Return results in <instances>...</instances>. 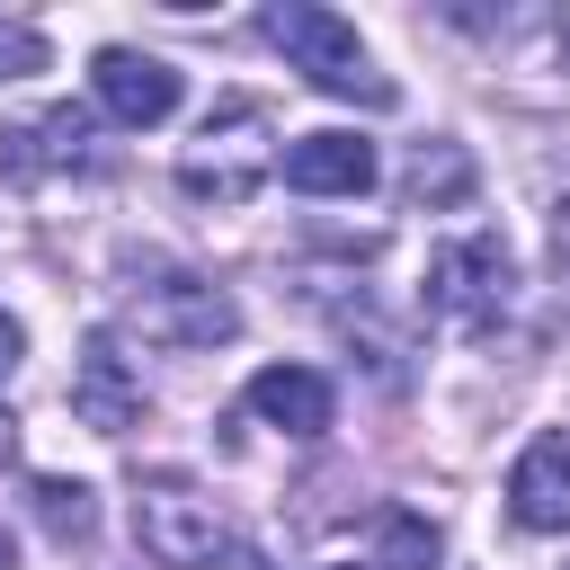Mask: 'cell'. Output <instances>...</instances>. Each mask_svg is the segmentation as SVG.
<instances>
[{"label":"cell","mask_w":570,"mask_h":570,"mask_svg":"<svg viewBox=\"0 0 570 570\" xmlns=\"http://www.w3.org/2000/svg\"><path fill=\"white\" fill-rule=\"evenodd\" d=\"M267 45L312 80V89H330V98H356V107H401V89L365 62V36L338 18V9H312V0H276L267 18Z\"/></svg>","instance_id":"obj_1"},{"label":"cell","mask_w":570,"mask_h":570,"mask_svg":"<svg viewBox=\"0 0 570 570\" xmlns=\"http://www.w3.org/2000/svg\"><path fill=\"white\" fill-rule=\"evenodd\" d=\"M267 169H276V142H267V107L258 98H223L196 125V142L178 151V187L196 205H249Z\"/></svg>","instance_id":"obj_2"},{"label":"cell","mask_w":570,"mask_h":570,"mask_svg":"<svg viewBox=\"0 0 570 570\" xmlns=\"http://www.w3.org/2000/svg\"><path fill=\"white\" fill-rule=\"evenodd\" d=\"M517 303V267H508V240L499 232H454L436 258H428V312L463 338H490Z\"/></svg>","instance_id":"obj_3"},{"label":"cell","mask_w":570,"mask_h":570,"mask_svg":"<svg viewBox=\"0 0 570 570\" xmlns=\"http://www.w3.org/2000/svg\"><path fill=\"white\" fill-rule=\"evenodd\" d=\"M134 321L160 347H223L240 330V303L196 267H151V276H134Z\"/></svg>","instance_id":"obj_4"},{"label":"cell","mask_w":570,"mask_h":570,"mask_svg":"<svg viewBox=\"0 0 570 570\" xmlns=\"http://www.w3.org/2000/svg\"><path fill=\"white\" fill-rule=\"evenodd\" d=\"M134 534H142V552H151L160 570H205V561L232 543L223 508H214L196 481H178V472H160V481L134 490Z\"/></svg>","instance_id":"obj_5"},{"label":"cell","mask_w":570,"mask_h":570,"mask_svg":"<svg viewBox=\"0 0 570 570\" xmlns=\"http://www.w3.org/2000/svg\"><path fill=\"white\" fill-rule=\"evenodd\" d=\"M71 419L98 428V436L142 428V374H134V356H125L116 330H89V338H80V365H71Z\"/></svg>","instance_id":"obj_6"},{"label":"cell","mask_w":570,"mask_h":570,"mask_svg":"<svg viewBox=\"0 0 570 570\" xmlns=\"http://www.w3.org/2000/svg\"><path fill=\"white\" fill-rule=\"evenodd\" d=\"M89 89H98V107H107L116 125H134V134L178 116V71H169L160 53H134V45H98Z\"/></svg>","instance_id":"obj_7"},{"label":"cell","mask_w":570,"mask_h":570,"mask_svg":"<svg viewBox=\"0 0 570 570\" xmlns=\"http://www.w3.org/2000/svg\"><path fill=\"white\" fill-rule=\"evenodd\" d=\"M285 187L294 196H365L374 187V142L365 134H338V125H321V134H303V142H285Z\"/></svg>","instance_id":"obj_8"},{"label":"cell","mask_w":570,"mask_h":570,"mask_svg":"<svg viewBox=\"0 0 570 570\" xmlns=\"http://www.w3.org/2000/svg\"><path fill=\"white\" fill-rule=\"evenodd\" d=\"M508 517H517L525 534H570V436H561V428L517 454V472H508Z\"/></svg>","instance_id":"obj_9"},{"label":"cell","mask_w":570,"mask_h":570,"mask_svg":"<svg viewBox=\"0 0 570 570\" xmlns=\"http://www.w3.org/2000/svg\"><path fill=\"white\" fill-rule=\"evenodd\" d=\"M330 410H338V392H330V374H312V365H258V374H249V419H267V428H285V436H321Z\"/></svg>","instance_id":"obj_10"},{"label":"cell","mask_w":570,"mask_h":570,"mask_svg":"<svg viewBox=\"0 0 570 570\" xmlns=\"http://www.w3.org/2000/svg\"><path fill=\"white\" fill-rule=\"evenodd\" d=\"M0 169H18V178H36V169H89V116L53 107L36 125H9L0 134Z\"/></svg>","instance_id":"obj_11"},{"label":"cell","mask_w":570,"mask_h":570,"mask_svg":"<svg viewBox=\"0 0 570 570\" xmlns=\"http://www.w3.org/2000/svg\"><path fill=\"white\" fill-rule=\"evenodd\" d=\"M27 499H36V517H45V534H53V543H89V525H98V508H89V481L36 472V481H27Z\"/></svg>","instance_id":"obj_12"},{"label":"cell","mask_w":570,"mask_h":570,"mask_svg":"<svg viewBox=\"0 0 570 570\" xmlns=\"http://www.w3.org/2000/svg\"><path fill=\"white\" fill-rule=\"evenodd\" d=\"M410 196H419V205H463V196H472L463 142H419V151H410Z\"/></svg>","instance_id":"obj_13"},{"label":"cell","mask_w":570,"mask_h":570,"mask_svg":"<svg viewBox=\"0 0 570 570\" xmlns=\"http://www.w3.org/2000/svg\"><path fill=\"white\" fill-rule=\"evenodd\" d=\"M383 561H392V570H436V525L410 517V508H392V517H383Z\"/></svg>","instance_id":"obj_14"},{"label":"cell","mask_w":570,"mask_h":570,"mask_svg":"<svg viewBox=\"0 0 570 570\" xmlns=\"http://www.w3.org/2000/svg\"><path fill=\"white\" fill-rule=\"evenodd\" d=\"M53 62V45L27 27V18H0V80H27V71H45Z\"/></svg>","instance_id":"obj_15"},{"label":"cell","mask_w":570,"mask_h":570,"mask_svg":"<svg viewBox=\"0 0 570 570\" xmlns=\"http://www.w3.org/2000/svg\"><path fill=\"white\" fill-rule=\"evenodd\" d=\"M18 356H27V330H18V321H9V312H0V383H9V374H18Z\"/></svg>","instance_id":"obj_16"},{"label":"cell","mask_w":570,"mask_h":570,"mask_svg":"<svg viewBox=\"0 0 570 570\" xmlns=\"http://www.w3.org/2000/svg\"><path fill=\"white\" fill-rule=\"evenodd\" d=\"M552 249H561V258H570V187H561V196H552Z\"/></svg>","instance_id":"obj_17"},{"label":"cell","mask_w":570,"mask_h":570,"mask_svg":"<svg viewBox=\"0 0 570 570\" xmlns=\"http://www.w3.org/2000/svg\"><path fill=\"white\" fill-rule=\"evenodd\" d=\"M18 454V419H9V401H0V463Z\"/></svg>","instance_id":"obj_18"},{"label":"cell","mask_w":570,"mask_h":570,"mask_svg":"<svg viewBox=\"0 0 570 570\" xmlns=\"http://www.w3.org/2000/svg\"><path fill=\"white\" fill-rule=\"evenodd\" d=\"M0 570H18V543H9V534H0Z\"/></svg>","instance_id":"obj_19"},{"label":"cell","mask_w":570,"mask_h":570,"mask_svg":"<svg viewBox=\"0 0 570 570\" xmlns=\"http://www.w3.org/2000/svg\"><path fill=\"white\" fill-rule=\"evenodd\" d=\"M561 71H570V18H561Z\"/></svg>","instance_id":"obj_20"},{"label":"cell","mask_w":570,"mask_h":570,"mask_svg":"<svg viewBox=\"0 0 570 570\" xmlns=\"http://www.w3.org/2000/svg\"><path fill=\"white\" fill-rule=\"evenodd\" d=\"M330 570H365V561H330Z\"/></svg>","instance_id":"obj_21"}]
</instances>
